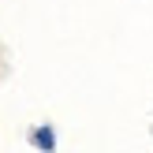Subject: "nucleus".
<instances>
[{
  "label": "nucleus",
  "mask_w": 153,
  "mask_h": 153,
  "mask_svg": "<svg viewBox=\"0 0 153 153\" xmlns=\"http://www.w3.org/2000/svg\"><path fill=\"white\" fill-rule=\"evenodd\" d=\"M30 142H34L41 153H52V149H56V134H52V127H37V131H30Z\"/></svg>",
  "instance_id": "nucleus-1"
}]
</instances>
